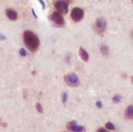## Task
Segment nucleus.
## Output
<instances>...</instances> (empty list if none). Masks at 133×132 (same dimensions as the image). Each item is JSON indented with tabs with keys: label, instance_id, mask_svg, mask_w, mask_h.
Segmentation results:
<instances>
[{
	"label": "nucleus",
	"instance_id": "nucleus-6",
	"mask_svg": "<svg viewBox=\"0 0 133 132\" xmlns=\"http://www.w3.org/2000/svg\"><path fill=\"white\" fill-rule=\"evenodd\" d=\"M50 19L55 24L58 25V26H63L65 23L64 18L59 12H54L50 16Z\"/></svg>",
	"mask_w": 133,
	"mask_h": 132
},
{
	"label": "nucleus",
	"instance_id": "nucleus-7",
	"mask_svg": "<svg viewBox=\"0 0 133 132\" xmlns=\"http://www.w3.org/2000/svg\"><path fill=\"white\" fill-rule=\"evenodd\" d=\"M67 128L72 132H83L85 130V128L83 126L78 125L77 122L75 121L69 122V124H67Z\"/></svg>",
	"mask_w": 133,
	"mask_h": 132
},
{
	"label": "nucleus",
	"instance_id": "nucleus-20",
	"mask_svg": "<svg viewBox=\"0 0 133 132\" xmlns=\"http://www.w3.org/2000/svg\"><path fill=\"white\" fill-rule=\"evenodd\" d=\"M32 13H33L34 16L36 19H37V16L36 15V13H35V12H34V9H32Z\"/></svg>",
	"mask_w": 133,
	"mask_h": 132
},
{
	"label": "nucleus",
	"instance_id": "nucleus-14",
	"mask_svg": "<svg viewBox=\"0 0 133 132\" xmlns=\"http://www.w3.org/2000/svg\"><path fill=\"white\" fill-rule=\"evenodd\" d=\"M122 100V96L120 95H116L113 97V101L115 103H119Z\"/></svg>",
	"mask_w": 133,
	"mask_h": 132
},
{
	"label": "nucleus",
	"instance_id": "nucleus-23",
	"mask_svg": "<svg viewBox=\"0 0 133 132\" xmlns=\"http://www.w3.org/2000/svg\"><path fill=\"white\" fill-rule=\"evenodd\" d=\"M132 2H133V0H132Z\"/></svg>",
	"mask_w": 133,
	"mask_h": 132
},
{
	"label": "nucleus",
	"instance_id": "nucleus-11",
	"mask_svg": "<svg viewBox=\"0 0 133 132\" xmlns=\"http://www.w3.org/2000/svg\"><path fill=\"white\" fill-rule=\"evenodd\" d=\"M101 53H102L103 55L107 56V55L108 54L109 50H108V47L107 46L103 45V46H101Z\"/></svg>",
	"mask_w": 133,
	"mask_h": 132
},
{
	"label": "nucleus",
	"instance_id": "nucleus-15",
	"mask_svg": "<svg viewBox=\"0 0 133 132\" xmlns=\"http://www.w3.org/2000/svg\"><path fill=\"white\" fill-rule=\"evenodd\" d=\"M62 103H65L66 101H67V99H68V94H67V93L65 92V93H62Z\"/></svg>",
	"mask_w": 133,
	"mask_h": 132
},
{
	"label": "nucleus",
	"instance_id": "nucleus-9",
	"mask_svg": "<svg viewBox=\"0 0 133 132\" xmlns=\"http://www.w3.org/2000/svg\"><path fill=\"white\" fill-rule=\"evenodd\" d=\"M79 57L81 58V59L83 61L87 62L89 61V54L83 47H79Z\"/></svg>",
	"mask_w": 133,
	"mask_h": 132
},
{
	"label": "nucleus",
	"instance_id": "nucleus-1",
	"mask_svg": "<svg viewBox=\"0 0 133 132\" xmlns=\"http://www.w3.org/2000/svg\"><path fill=\"white\" fill-rule=\"evenodd\" d=\"M23 42L27 48L31 51H37L40 45L38 37L30 30H26L23 33Z\"/></svg>",
	"mask_w": 133,
	"mask_h": 132
},
{
	"label": "nucleus",
	"instance_id": "nucleus-19",
	"mask_svg": "<svg viewBox=\"0 0 133 132\" xmlns=\"http://www.w3.org/2000/svg\"><path fill=\"white\" fill-rule=\"evenodd\" d=\"M97 132H108L106 129H104V128H99L98 130H97Z\"/></svg>",
	"mask_w": 133,
	"mask_h": 132
},
{
	"label": "nucleus",
	"instance_id": "nucleus-10",
	"mask_svg": "<svg viewBox=\"0 0 133 132\" xmlns=\"http://www.w3.org/2000/svg\"><path fill=\"white\" fill-rule=\"evenodd\" d=\"M125 117L129 120H133V105L129 106L125 110Z\"/></svg>",
	"mask_w": 133,
	"mask_h": 132
},
{
	"label": "nucleus",
	"instance_id": "nucleus-12",
	"mask_svg": "<svg viewBox=\"0 0 133 132\" xmlns=\"http://www.w3.org/2000/svg\"><path fill=\"white\" fill-rule=\"evenodd\" d=\"M105 128H106L107 129H108V130H115V125H114L112 123H111V122L107 123V124H105Z\"/></svg>",
	"mask_w": 133,
	"mask_h": 132
},
{
	"label": "nucleus",
	"instance_id": "nucleus-5",
	"mask_svg": "<svg viewBox=\"0 0 133 132\" xmlns=\"http://www.w3.org/2000/svg\"><path fill=\"white\" fill-rule=\"evenodd\" d=\"M55 7L59 12L63 14H66L69 11V5L65 0H57L55 3Z\"/></svg>",
	"mask_w": 133,
	"mask_h": 132
},
{
	"label": "nucleus",
	"instance_id": "nucleus-13",
	"mask_svg": "<svg viewBox=\"0 0 133 132\" xmlns=\"http://www.w3.org/2000/svg\"><path fill=\"white\" fill-rule=\"evenodd\" d=\"M36 110H37V112H39V113H41V114L43 113V108H42V106L41 105V103H37L36 104Z\"/></svg>",
	"mask_w": 133,
	"mask_h": 132
},
{
	"label": "nucleus",
	"instance_id": "nucleus-3",
	"mask_svg": "<svg viewBox=\"0 0 133 132\" xmlns=\"http://www.w3.org/2000/svg\"><path fill=\"white\" fill-rule=\"evenodd\" d=\"M106 26H107L106 20L103 17H100V18L97 19V20L95 22L94 30H96V32H97L99 33H102L105 31Z\"/></svg>",
	"mask_w": 133,
	"mask_h": 132
},
{
	"label": "nucleus",
	"instance_id": "nucleus-21",
	"mask_svg": "<svg viewBox=\"0 0 133 132\" xmlns=\"http://www.w3.org/2000/svg\"><path fill=\"white\" fill-rule=\"evenodd\" d=\"M1 37H2V38H1L2 40H4V39H5V37H4L3 35H1Z\"/></svg>",
	"mask_w": 133,
	"mask_h": 132
},
{
	"label": "nucleus",
	"instance_id": "nucleus-2",
	"mask_svg": "<svg viewBox=\"0 0 133 132\" xmlns=\"http://www.w3.org/2000/svg\"><path fill=\"white\" fill-rule=\"evenodd\" d=\"M65 82L68 86L72 87H76L79 85V79L78 76L74 73L66 75L65 76Z\"/></svg>",
	"mask_w": 133,
	"mask_h": 132
},
{
	"label": "nucleus",
	"instance_id": "nucleus-22",
	"mask_svg": "<svg viewBox=\"0 0 133 132\" xmlns=\"http://www.w3.org/2000/svg\"><path fill=\"white\" fill-rule=\"evenodd\" d=\"M132 83H133V76H132Z\"/></svg>",
	"mask_w": 133,
	"mask_h": 132
},
{
	"label": "nucleus",
	"instance_id": "nucleus-8",
	"mask_svg": "<svg viewBox=\"0 0 133 132\" xmlns=\"http://www.w3.org/2000/svg\"><path fill=\"white\" fill-rule=\"evenodd\" d=\"M5 13H6L8 18L10 20L14 21V20H16L17 19V12L16 11H14V10H12L11 9H6Z\"/></svg>",
	"mask_w": 133,
	"mask_h": 132
},
{
	"label": "nucleus",
	"instance_id": "nucleus-17",
	"mask_svg": "<svg viewBox=\"0 0 133 132\" xmlns=\"http://www.w3.org/2000/svg\"><path fill=\"white\" fill-rule=\"evenodd\" d=\"M96 105H97V107L98 108H102V107H103L102 102H101V101H97V102L96 103Z\"/></svg>",
	"mask_w": 133,
	"mask_h": 132
},
{
	"label": "nucleus",
	"instance_id": "nucleus-16",
	"mask_svg": "<svg viewBox=\"0 0 133 132\" xmlns=\"http://www.w3.org/2000/svg\"><path fill=\"white\" fill-rule=\"evenodd\" d=\"M19 54H20L22 57H25V56L27 55V53H26V50H25L24 48H21V49L19 51Z\"/></svg>",
	"mask_w": 133,
	"mask_h": 132
},
{
	"label": "nucleus",
	"instance_id": "nucleus-18",
	"mask_svg": "<svg viewBox=\"0 0 133 132\" xmlns=\"http://www.w3.org/2000/svg\"><path fill=\"white\" fill-rule=\"evenodd\" d=\"M38 1H39V2L41 3V5H42V9H45V3H44V0H38Z\"/></svg>",
	"mask_w": 133,
	"mask_h": 132
},
{
	"label": "nucleus",
	"instance_id": "nucleus-4",
	"mask_svg": "<svg viewBox=\"0 0 133 132\" xmlns=\"http://www.w3.org/2000/svg\"><path fill=\"white\" fill-rule=\"evenodd\" d=\"M84 16V11L81 8L76 7L71 11V18L75 22L80 21Z\"/></svg>",
	"mask_w": 133,
	"mask_h": 132
}]
</instances>
